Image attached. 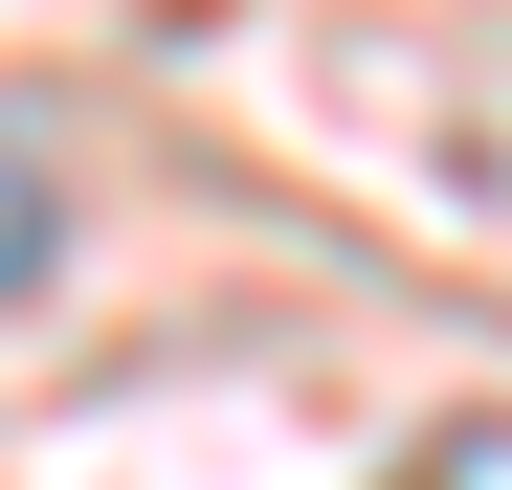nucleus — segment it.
I'll return each mask as SVG.
<instances>
[{"label": "nucleus", "instance_id": "f03ea898", "mask_svg": "<svg viewBox=\"0 0 512 490\" xmlns=\"http://www.w3.org/2000/svg\"><path fill=\"white\" fill-rule=\"evenodd\" d=\"M468 468H490V490H512V446H468Z\"/></svg>", "mask_w": 512, "mask_h": 490}, {"label": "nucleus", "instance_id": "f257e3e1", "mask_svg": "<svg viewBox=\"0 0 512 490\" xmlns=\"http://www.w3.org/2000/svg\"><path fill=\"white\" fill-rule=\"evenodd\" d=\"M67 268V201H45V134H0V312Z\"/></svg>", "mask_w": 512, "mask_h": 490}]
</instances>
